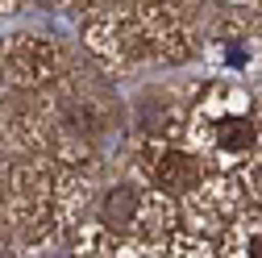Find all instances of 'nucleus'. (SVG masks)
<instances>
[{
    "instance_id": "1",
    "label": "nucleus",
    "mask_w": 262,
    "mask_h": 258,
    "mask_svg": "<svg viewBox=\"0 0 262 258\" xmlns=\"http://www.w3.org/2000/svg\"><path fill=\"white\" fill-rule=\"evenodd\" d=\"M154 183L167 187V191H187V187L200 183V163L187 150H167L154 163Z\"/></svg>"
},
{
    "instance_id": "2",
    "label": "nucleus",
    "mask_w": 262,
    "mask_h": 258,
    "mask_svg": "<svg viewBox=\"0 0 262 258\" xmlns=\"http://www.w3.org/2000/svg\"><path fill=\"white\" fill-rule=\"evenodd\" d=\"M138 212H142V191L134 183L113 187L108 196H104V204H100V217H104L108 229H129V225L138 221Z\"/></svg>"
},
{
    "instance_id": "3",
    "label": "nucleus",
    "mask_w": 262,
    "mask_h": 258,
    "mask_svg": "<svg viewBox=\"0 0 262 258\" xmlns=\"http://www.w3.org/2000/svg\"><path fill=\"white\" fill-rule=\"evenodd\" d=\"M212 142H216L221 154H246V150H254V142H258V129H254L250 117H225V121L216 125Z\"/></svg>"
},
{
    "instance_id": "4",
    "label": "nucleus",
    "mask_w": 262,
    "mask_h": 258,
    "mask_svg": "<svg viewBox=\"0 0 262 258\" xmlns=\"http://www.w3.org/2000/svg\"><path fill=\"white\" fill-rule=\"evenodd\" d=\"M242 254H254V258H262V229H250V238L242 242Z\"/></svg>"
}]
</instances>
